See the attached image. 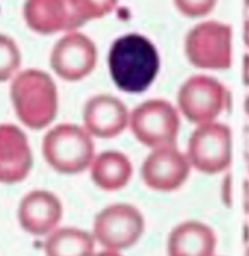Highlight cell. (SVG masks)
Here are the masks:
<instances>
[{
	"label": "cell",
	"instance_id": "4dcf8cb0",
	"mask_svg": "<svg viewBox=\"0 0 249 256\" xmlns=\"http://www.w3.org/2000/svg\"><path fill=\"white\" fill-rule=\"evenodd\" d=\"M248 172H249V162L248 163Z\"/></svg>",
	"mask_w": 249,
	"mask_h": 256
},
{
	"label": "cell",
	"instance_id": "7c38bea8",
	"mask_svg": "<svg viewBox=\"0 0 249 256\" xmlns=\"http://www.w3.org/2000/svg\"><path fill=\"white\" fill-rule=\"evenodd\" d=\"M24 18L30 28L43 34L72 30L84 24L70 0H26Z\"/></svg>",
	"mask_w": 249,
	"mask_h": 256
},
{
	"label": "cell",
	"instance_id": "d4e9b609",
	"mask_svg": "<svg viewBox=\"0 0 249 256\" xmlns=\"http://www.w3.org/2000/svg\"><path fill=\"white\" fill-rule=\"evenodd\" d=\"M244 40L246 45V47L249 48V20H248L244 24Z\"/></svg>",
	"mask_w": 249,
	"mask_h": 256
},
{
	"label": "cell",
	"instance_id": "4316f807",
	"mask_svg": "<svg viewBox=\"0 0 249 256\" xmlns=\"http://www.w3.org/2000/svg\"><path fill=\"white\" fill-rule=\"evenodd\" d=\"M120 256L118 252H116L115 250H107V252H100L98 254V256Z\"/></svg>",
	"mask_w": 249,
	"mask_h": 256
},
{
	"label": "cell",
	"instance_id": "5b68a950",
	"mask_svg": "<svg viewBox=\"0 0 249 256\" xmlns=\"http://www.w3.org/2000/svg\"><path fill=\"white\" fill-rule=\"evenodd\" d=\"M230 104L231 96L226 87L208 75L189 77L178 91V110L196 126L216 121Z\"/></svg>",
	"mask_w": 249,
	"mask_h": 256
},
{
	"label": "cell",
	"instance_id": "d6986e66",
	"mask_svg": "<svg viewBox=\"0 0 249 256\" xmlns=\"http://www.w3.org/2000/svg\"><path fill=\"white\" fill-rule=\"evenodd\" d=\"M20 66L17 45L9 37L0 36V82L8 80Z\"/></svg>",
	"mask_w": 249,
	"mask_h": 256
},
{
	"label": "cell",
	"instance_id": "83f0119b",
	"mask_svg": "<svg viewBox=\"0 0 249 256\" xmlns=\"http://www.w3.org/2000/svg\"><path fill=\"white\" fill-rule=\"evenodd\" d=\"M244 111L249 117V94L246 98V100H244Z\"/></svg>",
	"mask_w": 249,
	"mask_h": 256
},
{
	"label": "cell",
	"instance_id": "7a4b0ae2",
	"mask_svg": "<svg viewBox=\"0 0 249 256\" xmlns=\"http://www.w3.org/2000/svg\"><path fill=\"white\" fill-rule=\"evenodd\" d=\"M11 96L20 120L30 128H44L56 117V89L45 72L34 70L22 72L13 82Z\"/></svg>",
	"mask_w": 249,
	"mask_h": 256
},
{
	"label": "cell",
	"instance_id": "4fadbf2b",
	"mask_svg": "<svg viewBox=\"0 0 249 256\" xmlns=\"http://www.w3.org/2000/svg\"><path fill=\"white\" fill-rule=\"evenodd\" d=\"M62 216L60 200L50 192L34 191L20 202L18 220L30 234L43 236L50 233L58 224Z\"/></svg>",
	"mask_w": 249,
	"mask_h": 256
},
{
	"label": "cell",
	"instance_id": "ba28073f",
	"mask_svg": "<svg viewBox=\"0 0 249 256\" xmlns=\"http://www.w3.org/2000/svg\"><path fill=\"white\" fill-rule=\"evenodd\" d=\"M144 220L134 206L118 204L102 210L94 220V234L98 242L109 250L132 246L142 236Z\"/></svg>",
	"mask_w": 249,
	"mask_h": 256
},
{
	"label": "cell",
	"instance_id": "8992f818",
	"mask_svg": "<svg viewBox=\"0 0 249 256\" xmlns=\"http://www.w3.org/2000/svg\"><path fill=\"white\" fill-rule=\"evenodd\" d=\"M192 168L214 176L226 172L232 160V134L229 126L214 121L196 126L185 152Z\"/></svg>",
	"mask_w": 249,
	"mask_h": 256
},
{
	"label": "cell",
	"instance_id": "cb8c5ba5",
	"mask_svg": "<svg viewBox=\"0 0 249 256\" xmlns=\"http://www.w3.org/2000/svg\"><path fill=\"white\" fill-rule=\"evenodd\" d=\"M242 81L246 87H249V54H246L244 56Z\"/></svg>",
	"mask_w": 249,
	"mask_h": 256
},
{
	"label": "cell",
	"instance_id": "e0dca14e",
	"mask_svg": "<svg viewBox=\"0 0 249 256\" xmlns=\"http://www.w3.org/2000/svg\"><path fill=\"white\" fill-rule=\"evenodd\" d=\"M45 252L47 256H92L94 238L79 229H60L47 238Z\"/></svg>",
	"mask_w": 249,
	"mask_h": 256
},
{
	"label": "cell",
	"instance_id": "52a82bcc",
	"mask_svg": "<svg viewBox=\"0 0 249 256\" xmlns=\"http://www.w3.org/2000/svg\"><path fill=\"white\" fill-rule=\"evenodd\" d=\"M130 127L145 146L157 149L178 146L180 132L178 110L164 100H150L132 111Z\"/></svg>",
	"mask_w": 249,
	"mask_h": 256
},
{
	"label": "cell",
	"instance_id": "9a60e30c",
	"mask_svg": "<svg viewBox=\"0 0 249 256\" xmlns=\"http://www.w3.org/2000/svg\"><path fill=\"white\" fill-rule=\"evenodd\" d=\"M217 237L200 221L187 220L176 226L168 240V256H214Z\"/></svg>",
	"mask_w": 249,
	"mask_h": 256
},
{
	"label": "cell",
	"instance_id": "8fae6325",
	"mask_svg": "<svg viewBox=\"0 0 249 256\" xmlns=\"http://www.w3.org/2000/svg\"><path fill=\"white\" fill-rule=\"evenodd\" d=\"M32 166V155L24 132L14 125H0V182L24 180Z\"/></svg>",
	"mask_w": 249,
	"mask_h": 256
},
{
	"label": "cell",
	"instance_id": "f1b7e54d",
	"mask_svg": "<svg viewBox=\"0 0 249 256\" xmlns=\"http://www.w3.org/2000/svg\"><path fill=\"white\" fill-rule=\"evenodd\" d=\"M246 256H249V244L248 246L246 248Z\"/></svg>",
	"mask_w": 249,
	"mask_h": 256
},
{
	"label": "cell",
	"instance_id": "6da1fadb",
	"mask_svg": "<svg viewBox=\"0 0 249 256\" xmlns=\"http://www.w3.org/2000/svg\"><path fill=\"white\" fill-rule=\"evenodd\" d=\"M109 68L119 89L132 94L142 92L159 72L160 58L146 37L128 34L113 43L109 53Z\"/></svg>",
	"mask_w": 249,
	"mask_h": 256
},
{
	"label": "cell",
	"instance_id": "ffe728a7",
	"mask_svg": "<svg viewBox=\"0 0 249 256\" xmlns=\"http://www.w3.org/2000/svg\"><path fill=\"white\" fill-rule=\"evenodd\" d=\"M218 0H174L178 12L190 18H204L214 11Z\"/></svg>",
	"mask_w": 249,
	"mask_h": 256
},
{
	"label": "cell",
	"instance_id": "2e32d148",
	"mask_svg": "<svg viewBox=\"0 0 249 256\" xmlns=\"http://www.w3.org/2000/svg\"><path fill=\"white\" fill-rule=\"evenodd\" d=\"M132 176V166L124 154L107 151L100 154L92 166V178L100 188L116 191L124 187Z\"/></svg>",
	"mask_w": 249,
	"mask_h": 256
},
{
	"label": "cell",
	"instance_id": "f546056e",
	"mask_svg": "<svg viewBox=\"0 0 249 256\" xmlns=\"http://www.w3.org/2000/svg\"><path fill=\"white\" fill-rule=\"evenodd\" d=\"M244 3H246V5L249 7V0H244Z\"/></svg>",
	"mask_w": 249,
	"mask_h": 256
},
{
	"label": "cell",
	"instance_id": "7402d4cb",
	"mask_svg": "<svg viewBox=\"0 0 249 256\" xmlns=\"http://www.w3.org/2000/svg\"><path fill=\"white\" fill-rule=\"evenodd\" d=\"M244 210L246 216H249V180L244 182Z\"/></svg>",
	"mask_w": 249,
	"mask_h": 256
},
{
	"label": "cell",
	"instance_id": "ac0fdd59",
	"mask_svg": "<svg viewBox=\"0 0 249 256\" xmlns=\"http://www.w3.org/2000/svg\"><path fill=\"white\" fill-rule=\"evenodd\" d=\"M118 0H70L73 11L83 24L92 18H102L110 13Z\"/></svg>",
	"mask_w": 249,
	"mask_h": 256
},
{
	"label": "cell",
	"instance_id": "30bf717a",
	"mask_svg": "<svg viewBox=\"0 0 249 256\" xmlns=\"http://www.w3.org/2000/svg\"><path fill=\"white\" fill-rule=\"evenodd\" d=\"M96 62V49L89 38L81 34L62 37L54 46L51 64L62 79L76 81L87 76Z\"/></svg>",
	"mask_w": 249,
	"mask_h": 256
},
{
	"label": "cell",
	"instance_id": "484cf974",
	"mask_svg": "<svg viewBox=\"0 0 249 256\" xmlns=\"http://www.w3.org/2000/svg\"><path fill=\"white\" fill-rule=\"evenodd\" d=\"M244 244H249V224H244Z\"/></svg>",
	"mask_w": 249,
	"mask_h": 256
},
{
	"label": "cell",
	"instance_id": "1f68e13d",
	"mask_svg": "<svg viewBox=\"0 0 249 256\" xmlns=\"http://www.w3.org/2000/svg\"></svg>",
	"mask_w": 249,
	"mask_h": 256
},
{
	"label": "cell",
	"instance_id": "603a6c76",
	"mask_svg": "<svg viewBox=\"0 0 249 256\" xmlns=\"http://www.w3.org/2000/svg\"><path fill=\"white\" fill-rule=\"evenodd\" d=\"M244 155L246 161L249 162V126L244 128Z\"/></svg>",
	"mask_w": 249,
	"mask_h": 256
},
{
	"label": "cell",
	"instance_id": "277c9868",
	"mask_svg": "<svg viewBox=\"0 0 249 256\" xmlns=\"http://www.w3.org/2000/svg\"><path fill=\"white\" fill-rule=\"evenodd\" d=\"M48 164L60 174H79L92 163L94 146L89 132L75 125L62 124L51 130L43 140Z\"/></svg>",
	"mask_w": 249,
	"mask_h": 256
},
{
	"label": "cell",
	"instance_id": "44dd1931",
	"mask_svg": "<svg viewBox=\"0 0 249 256\" xmlns=\"http://www.w3.org/2000/svg\"><path fill=\"white\" fill-rule=\"evenodd\" d=\"M220 198L223 206L227 208L232 206V176L229 170L224 172L220 186Z\"/></svg>",
	"mask_w": 249,
	"mask_h": 256
},
{
	"label": "cell",
	"instance_id": "5bb4252c",
	"mask_svg": "<svg viewBox=\"0 0 249 256\" xmlns=\"http://www.w3.org/2000/svg\"><path fill=\"white\" fill-rule=\"evenodd\" d=\"M84 121L90 134L100 138H111L120 134L126 127L128 112L117 98L102 94L87 102Z\"/></svg>",
	"mask_w": 249,
	"mask_h": 256
},
{
	"label": "cell",
	"instance_id": "9c48e42d",
	"mask_svg": "<svg viewBox=\"0 0 249 256\" xmlns=\"http://www.w3.org/2000/svg\"><path fill=\"white\" fill-rule=\"evenodd\" d=\"M192 166L186 153L176 146L154 149L146 158L142 168L144 183L160 192H172L188 180Z\"/></svg>",
	"mask_w": 249,
	"mask_h": 256
},
{
	"label": "cell",
	"instance_id": "3957f363",
	"mask_svg": "<svg viewBox=\"0 0 249 256\" xmlns=\"http://www.w3.org/2000/svg\"><path fill=\"white\" fill-rule=\"evenodd\" d=\"M232 30L227 24L206 20L193 26L184 41L188 62L204 70H226L232 62Z\"/></svg>",
	"mask_w": 249,
	"mask_h": 256
}]
</instances>
